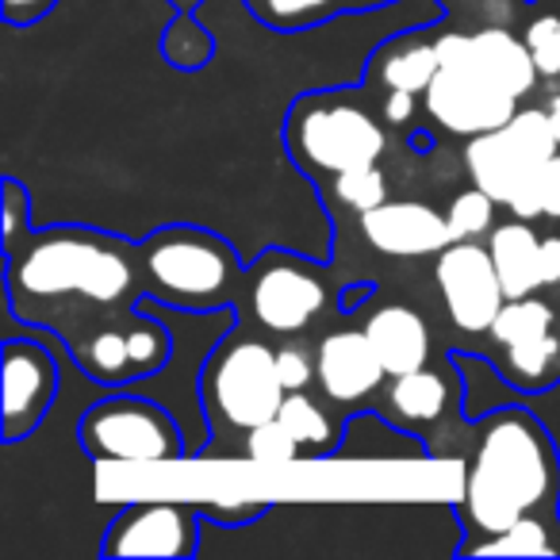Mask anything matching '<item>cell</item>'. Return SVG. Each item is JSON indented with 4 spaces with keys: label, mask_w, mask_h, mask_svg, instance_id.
Here are the masks:
<instances>
[{
    "label": "cell",
    "mask_w": 560,
    "mask_h": 560,
    "mask_svg": "<svg viewBox=\"0 0 560 560\" xmlns=\"http://www.w3.org/2000/svg\"><path fill=\"white\" fill-rule=\"evenodd\" d=\"M557 503L560 457L549 430L526 407H499L476 434V450L465 468L457 518L468 541L499 534L526 514L557 511Z\"/></svg>",
    "instance_id": "6da1fadb"
},
{
    "label": "cell",
    "mask_w": 560,
    "mask_h": 560,
    "mask_svg": "<svg viewBox=\"0 0 560 560\" xmlns=\"http://www.w3.org/2000/svg\"><path fill=\"white\" fill-rule=\"evenodd\" d=\"M9 300L20 319L39 304L58 300H85L96 307H112L139 289V249L119 238L85 226L62 231H27L24 246H9Z\"/></svg>",
    "instance_id": "7a4b0ae2"
},
{
    "label": "cell",
    "mask_w": 560,
    "mask_h": 560,
    "mask_svg": "<svg viewBox=\"0 0 560 560\" xmlns=\"http://www.w3.org/2000/svg\"><path fill=\"white\" fill-rule=\"evenodd\" d=\"M147 296L208 315L226 307L238 284V257L219 234L200 226H162L139 246Z\"/></svg>",
    "instance_id": "3957f363"
},
{
    "label": "cell",
    "mask_w": 560,
    "mask_h": 560,
    "mask_svg": "<svg viewBox=\"0 0 560 560\" xmlns=\"http://www.w3.org/2000/svg\"><path fill=\"white\" fill-rule=\"evenodd\" d=\"M284 147L292 150L300 170L338 177V173L381 162L388 135L373 112L353 104L346 93H312L292 104Z\"/></svg>",
    "instance_id": "277c9868"
},
{
    "label": "cell",
    "mask_w": 560,
    "mask_h": 560,
    "mask_svg": "<svg viewBox=\"0 0 560 560\" xmlns=\"http://www.w3.org/2000/svg\"><path fill=\"white\" fill-rule=\"evenodd\" d=\"M284 384L277 373V350L261 338H219L200 369V407L211 422L246 434L265 419H277L284 404Z\"/></svg>",
    "instance_id": "5b68a950"
},
{
    "label": "cell",
    "mask_w": 560,
    "mask_h": 560,
    "mask_svg": "<svg viewBox=\"0 0 560 560\" xmlns=\"http://www.w3.org/2000/svg\"><path fill=\"white\" fill-rule=\"evenodd\" d=\"M78 438L93 460L116 465H162L188 453L173 415L154 399L139 396H108L93 404L81 415Z\"/></svg>",
    "instance_id": "8992f818"
},
{
    "label": "cell",
    "mask_w": 560,
    "mask_h": 560,
    "mask_svg": "<svg viewBox=\"0 0 560 560\" xmlns=\"http://www.w3.org/2000/svg\"><path fill=\"white\" fill-rule=\"evenodd\" d=\"M261 511V503L223 511V506L173 503V499H139L108 522L101 552L104 557H196L203 514L223 522H249Z\"/></svg>",
    "instance_id": "52a82bcc"
},
{
    "label": "cell",
    "mask_w": 560,
    "mask_h": 560,
    "mask_svg": "<svg viewBox=\"0 0 560 560\" xmlns=\"http://www.w3.org/2000/svg\"><path fill=\"white\" fill-rule=\"evenodd\" d=\"M81 373L96 384H131L170 365L173 338L165 323L131 312L124 323H104L70 346Z\"/></svg>",
    "instance_id": "ba28073f"
},
{
    "label": "cell",
    "mask_w": 560,
    "mask_h": 560,
    "mask_svg": "<svg viewBox=\"0 0 560 560\" xmlns=\"http://www.w3.org/2000/svg\"><path fill=\"white\" fill-rule=\"evenodd\" d=\"M434 277L453 327L465 330V335H491V323H495L499 307L506 304L491 249L480 246L476 238L450 242L438 254Z\"/></svg>",
    "instance_id": "9c48e42d"
},
{
    "label": "cell",
    "mask_w": 560,
    "mask_h": 560,
    "mask_svg": "<svg viewBox=\"0 0 560 560\" xmlns=\"http://www.w3.org/2000/svg\"><path fill=\"white\" fill-rule=\"evenodd\" d=\"M468 55H472V47H468ZM468 55L460 66H438L434 81L422 93V104H427L430 119L438 127L472 139V135L483 131H499L518 112V101L503 93L491 78H483L468 62Z\"/></svg>",
    "instance_id": "30bf717a"
},
{
    "label": "cell",
    "mask_w": 560,
    "mask_h": 560,
    "mask_svg": "<svg viewBox=\"0 0 560 560\" xmlns=\"http://www.w3.org/2000/svg\"><path fill=\"white\" fill-rule=\"evenodd\" d=\"M249 307L254 319L272 335H300L327 307V284L304 261L272 249L265 261L254 265Z\"/></svg>",
    "instance_id": "8fae6325"
},
{
    "label": "cell",
    "mask_w": 560,
    "mask_h": 560,
    "mask_svg": "<svg viewBox=\"0 0 560 560\" xmlns=\"http://www.w3.org/2000/svg\"><path fill=\"white\" fill-rule=\"evenodd\" d=\"M465 170L476 188L491 196L495 203L511 208L514 219H537L541 211V162L526 158L506 131L472 135L465 147Z\"/></svg>",
    "instance_id": "7c38bea8"
},
{
    "label": "cell",
    "mask_w": 560,
    "mask_h": 560,
    "mask_svg": "<svg viewBox=\"0 0 560 560\" xmlns=\"http://www.w3.org/2000/svg\"><path fill=\"white\" fill-rule=\"evenodd\" d=\"M58 396L55 353L35 338L4 342V442L16 445L39 430Z\"/></svg>",
    "instance_id": "4fadbf2b"
},
{
    "label": "cell",
    "mask_w": 560,
    "mask_h": 560,
    "mask_svg": "<svg viewBox=\"0 0 560 560\" xmlns=\"http://www.w3.org/2000/svg\"><path fill=\"white\" fill-rule=\"evenodd\" d=\"M361 234L388 257H430L453 242L450 219L422 200H384L361 211Z\"/></svg>",
    "instance_id": "5bb4252c"
},
{
    "label": "cell",
    "mask_w": 560,
    "mask_h": 560,
    "mask_svg": "<svg viewBox=\"0 0 560 560\" xmlns=\"http://www.w3.org/2000/svg\"><path fill=\"white\" fill-rule=\"evenodd\" d=\"M315 365H319V388L330 404L353 407L369 399L384 384L388 369H384L381 353L373 350L365 330H330L315 350Z\"/></svg>",
    "instance_id": "9a60e30c"
},
{
    "label": "cell",
    "mask_w": 560,
    "mask_h": 560,
    "mask_svg": "<svg viewBox=\"0 0 560 560\" xmlns=\"http://www.w3.org/2000/svg\"><path fill=\"white\" fill-rule=\"evenodd\" d=\"M361 330L369 335L373 350L381 353L388 376H404L427 365L430 358V327L422 315L407 304H384L373 315H365Z\"/></svg>",
    "instance_id": "2e32d148"
},
{
    "label": "cell",
    "mask_w": 560,
    "mask_h": 560,
    "mask_svg": "<svg viewBox=\"0 0 560 560\" xmlns=\"http://www.w3.org/2000/svg\"><path fill=\"white\" fill-rule=\"evenodd\" d=\"M468 62H472L483 78L495 81L503 93H511L514 101H522V96L534 93L537 78H541V73H537L534 55H529V47H526V39L511 35L506 27H483V32H476Z\"/></svg>",
    "instance_id": "e0dca14e"
},
{
    "label": "cell",
    "mask_w": 560,
    "mask_h": 560,
    "mask_svg": "<svg viewBox=\"0 0 560 560\" xmlns=\"http://www.w3.org/2000/svg\"><path fill=\"white\" fill-rule=\"evenodd\" d=\"M491 261H495V272L503 280L506 300L518 296H534L541 289V234H534L529 219H514V223H499L491 226Z\"/></svg>",
    "instance_id": "ac0fdd59"
},
{
    "label": "cell",
    "mask_w": 560,
    "mask_h": 560,
    "mask_svg": "<svg viewBox=\"0 0 560 560\" xmlns=\"http://www.w3.org/2000/svg\"><path fill=\"white\" fill-rule=\"evenodd\" d=\"M438 39L430 32L392 35L373 55V73L384 81V89H407V93H427V85L438 73Z\"/></svg>",
    "instance_id": "d6986e66"
},
{
    "label": "cell",
    "mask_w": 560,
    "mask_h": 560,
    "mask_svg": "<svg viewBox=\"0 0 560 560\" xmlns=\"http://www.w3.org/2000/svg\"><path fill=\"white\" fill-rule=\"evenodd\" d=\"M460 557H560V518L526 514L480 541L457 545Z\"/></svg>",
    "instance_id": "ffe728a7"
},
{
    "label": "cell",
    "mask_w": 560,
    "mask_h": 560,
    "mask_svg": "<svg viewBox=\"0 0 560 560\" xmlns=\"http://www.w3.org/2000/svg\"><path fill=\"white\" fill-rule=\"evenodd\" d=\"M388 407L404 422H434L450 407V384H445V376L430 373L427 365L415 369V373L392 376Z\"/></svg>",
    "instance_id": "44dd1931"
},
{
    "label": "cell",
    "mask_w": 560,
    "mask_h": 560,
    "mask_svg": "<svg viewBox=\"0 0 560 560\" xmlns=\"http://www.w3.org/2000/svg\"><path fill=\"white\" fill-rule=\"evenodd\" d=\"M549 330H552V307L545 304L537 292L534 296L506 300V304L499 307L495 323H491V338H495L503 350L537 342V338H549Z\"/></svg>",
    "instance_id": "7402d4cb"
},
{
    "label": "cell",
    "mask_w": 560,
    "mask_h": 560,
    "mask_svg": "<svg viewBox=\"0 0 560 560\" xmlns=\"http://www.w3.org/2000/svg\"><path fill=\"white\" fill-rule=\"evenodd\" d=\"M506 361H503V381L514 384V388H526V392H537L545 384L557 381V358H560V342L557 338H537V342H526V346H511L503 350Z\"/></svg>",
    "instance_id": "603a6c76"
},
{
    "label": "cell",
    "mask_w": 560,
    "mask_h": 560,
    "mask_svg": "<svg viewBox=\"0 0 560 560\" xmlns=\"http://www.w3.org/2000/svg\"><path fill=\"white\" fill-rule=\"evenodd\" d=\"M277 419L300 438V445H304L307 453L335 450V442H338L335 422H330V415L323 411L312 396H304V392H289V396H284V404H280Z\"/></svg>",
    "instance_id": "cb8c5ba5"
},
{
    "label": "cell",
    "mask_w": 560,
    "mask_h": 560,
    "mask_svg": "<svg viewBox=\"0 0 560 560\" xmlns=\"http://www.w3.org/2000/svg\"><path fill=\"white\" fill-rule=\"evenodd\" d=\"M503 131H506V139H511L514 147L522 150V154L534 158V162H541V165L560 150L557 135H552L549 108H518L503 124Z\"/></svg>",
    "instance_id": "d4e9b609"
},
{
    "label": "cell",
    "mask_w": 560,
    "mask_h": 560,
    "mask_svg": "<svg viewBox=\"0 0 560 560\" xmlns=\"http://www.w3.org/2000/svg\"><path fill=\"white\" fill-rule=\"evenodd\" d=\"M242 445H246V457L257 460V465H292V460L304 457L300 438L280 419H265L257 427H249Z\"/></svg>",
    "instance_id": "484cf974"
},
{
    "label": "cell",
    "mask_w": 560,
    "mask_h": 560,
    "mask_svg": "<svg viewBox=\"0 0 560 560\" xmlns=\"http://www.w3.org/2000/svg\"><path fill=\"white\" fill-rule=\"evenodd\" d=\"M254 12L280 32H300V27L323 24L327 16H335L338 0H254Z\"/></svg>",
    "instance_id": "4316f807"
},
{
    "label": "cell",
    "mask_w": 560,
    "mask_h": 560,
    "mask_svg": "<svg viewBox=\"0 0 560 560\" xmlns=\"http://www.w3.org/2000/svg\"><path fill=\"white\" fill-rule=\"evenodd\" d=\"M445 219H450L453 242L457 238H480V234L491 231L495 223V200H491L483 188H468V192H457L445 208Z\"/></svg>",
    "instance_id": "83f0119b"
},
{
    "label": "cell",
    "mask_w": 560,
    "mask_h": 560,
    "mask_svg": "<svg viewBox=\"0 0 560 560\" xmlns=\"http://www.w3.org/2000/svg\"><path fill=\"white\" fill-rule=\"evenodd\" d=\"M335 192L346 208H353L361 215V211H369V208H376V203L388 200V177H384L376 165H361V170L338 173Z\"/></svg>",
    "instance_id": "f1b7e54d"
},
{
    "label": "cell",
    "mask_w": 560,
    "mask_h": 560,
    "mask_svg": "<svg viewBox=\"0 0 560 560\" xmlns=\"http://www.w3.org/2000/svg\"><path fill=\"white\" fill-rule=\"evenodd\" d=\"M526 47L537 62V73L541 78H560V16L552 12H541L534 24L526 27Z\"/></svg>",
    "instance_id": "f546056e"
},
{
    "label": "cell",
    "mask_w": 560,
    "mask_h": 560,
    "mask_svg": "<svg viewBox=\"0 0 560 560\" xmlns=\"http://www.w3.org/2000/svg\"><path fill=\"white\" fill-rule=\"evenodd\" d=\"M277 373H280V384H284V392H304L307 384L319 376V365H315V358L304 350V346H280L277 350Z\"/></svg>",
    "instance_id": "4dcf8cb0"
},
{
    "label": "cell",
    "mask_w": 560,
    "mask_h": 560,
    "mask_svg": "<svg viewBox=\"0 0 560 560\" xmlns=\"http://www.w3.org/2000/svg\"><path fill=\"white\" fill-rule=\"evenodd\" d=\"M32 231V196L20 180H4V242H20V234Z\"/></svg>",
    "instance_id": "1f68e13d"
},
{
    "label": "cell",
    "mask_w": 560,
    "mask_h": 560,
    "mask_svg": "<svg viewBox=\"0 0 560 560\" xmlns=\"http://www.w3.org/2000/svg\"><path fill=\"white\" fill-rule=\"evenodd\" d=\"M58 0H4V20L12 27H32L39 24L43 16H50Z\"/></svg>",
    "instance_id": "d6a6232c"
},
{
    "label": "cell",
    "mask_w": 560,
    "mask_h": 560,
    "mask_svg": "<svg viewBox=\"0 0 560 560\" xmlns=\"http://www.w3.org/2000/svg\"><path fill=\"white\" fill-rule=\"evenodd\" d=\"M541 211L560 219V150L541 165Z\"/></svg>",
    "instance_id": "836d02e7"
},
{
    "label": "cell",
    "mask_w": 560,
    "mask_h": 560,
    "mask_svg": "<svg viewBox=\"0 0 560 560\" xmlns=\"http://www.w3.org/2000/svg\"><path fill=\"white\" fill-rule=\"evenodd\" d=\"M537 265H541V289H557L560 284V234H545Z\"/></svg>",
    "instance_id": "e575fe53"
},
{
    "label": "cell",
    "mask_w": 560,
    "mask_h": 560,
    "mask_svg": "<svg viewBox=\"0 0 560 560\" xmlns=\"http://www.w3.org/2000/svg\"><path fill=\"white\" fill-rule=\"evenodd\" d=\"M415 116V93H407V89H388V96H384V119H388L392 127L399 124H411Z\"/></svg>",
    "instance_id": "d590c367"
},
{
    "label": "cell",
    "mask_w": 560,
    "mask_h": 560,
    "mask_svg": "<svg viewBox=\"0 0 560 560\" xmlns=\"http://www.w3.org/2000/svg\"><path fill=\"white\" fill-rule=\"evenodd\" d=\"M373 284H358V289H350V292H346V296H342V307H346V312H353V307H358L361 304V300H369V296H373Z\"/></svg>",
    "instance_id": "8d00e7d4"
},
{
    "label": "cell",
    "mask_w": 560,
    "mask_h": 560,
    "mask_svg": "<svg viewBox=\"0 0 560 560\" xmlns=\"http://www.w3.org/2000/svg\"><path fill=\"white\" fill-rule=\"evenodd\" d=\"M549 119H552V135H557V142H560V93L549 101Z\"/></svg>",
    "instance_id": "74e56055"
},
{
    "label": "cell",
    "mask_w": 560,
    "mask_h": 560,
    "mask_svg": "<svg viewBox=\"0 0 560 560\" xmlns=\"http://www.w3.org/2000/svg\"><path fill=\"white\" fill-rule=\"evenodd\" d=\"M346 9H361V4H365V0H342ZM369 4H376V0H369Z\"/></svg>",
    "instance_id": "f35d334b"
},
{
    "label": "cell",
    "mask_w": 560,
    "mask_h": 560,
    "mask_svg": "<svg viewBox=\"0 0 560 560\" xmlns=\"http://www.w3.org/2000/svg\"><path fill=\"white\" fill-rule=\"evenodd\" d=\"M465 4H468V0H465Z\"/></svg>",
    "instance_id": "ab89813d"
}]
</instances>
